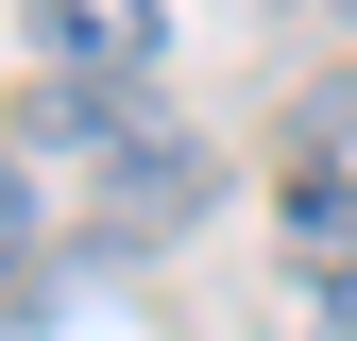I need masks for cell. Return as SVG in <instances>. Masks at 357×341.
I'll return each instance as SVG.
<instances>
[{
  "label": "cell",
  "mask_w": 357,
  "mask_h": 341,
  "mask_svg": "<svg viewBox=\"0 0 357 341\" xmlns=\"http://www.w3.org/2000/svg\"><path fill=\"white\" fill-rule=\"evenodd\" d=\"M188 205H204V137H170V119L119 103V137H102V222H119V239H170Z\"/></svg>",
  "instance_id": "cell-1"
},
{
  "label": "cell",
  "mask_w": 357,
  "mask_h": 341,
  "mask_svg": "<svg viewBox=\"0 0 357 341\" xmlns=\"http://www.w3.org/2000/svg\"><path fill=\"white\" fill-rule=\"evenodd\" d=\"M34 52L85 68V85H137V68L170 52V0H34Z\"/></svg>",
  "instance_id": "cell-2"
},
{
  "label": "cell",
  "mask_w": 357,
  "mask_h": 341,
  "mask_svg": "<svg viewBox=\"0 0 357 341\" xmlns=\"http://www.w3.org/2000/svg\"><path fill=\"white\" fill-rule=\"evenodd\" d=\"M289 273L324 290V307L357 290V170L340 154H289Z\"/></svg>",
  "instance_id": "cell-3"
},
{
  "label": "cell",
  "mask_w": 357,
  "mask_h": 341,
  "mask_svg": "<svg viewBox=\"0 0 357 341\" xmlns=\"http://www.w3.org/2000/svg\"><path fill=\"white\" fill-rule=\"evenodd\" d=\"M289 154H340V170H357V68H340V85H306V119H289Z\"/></svg>",
  "instance_id": "cell-4"
},
{
  "label": "cell",
  "mask_w": 357,
  "mask_h": 341,
  "mask_svg": "<svg viewBox=\"0 0 357 341\" xmlns=\"http://www.w3.org/2000/svg\"><path fill=\"white\" fill-rule=\"evenodd\" d=\"M17 273H34V170L0 154V290H17Z\"/></svg>",
  "instance_id": "cell-5"
},
{
  "label": "cell",
  "mask_w": 357,
  "mask_h": 341,
  "mask_svg": "<svg viewBox=\"0 0 357 341\" xmlns=\"http://www.w3.org/2000/svg\"><path fill=\"white\" fill-rule=\"evenodd\" d=\"M340 341H357V290H340Z\"/></svg>",
  "instance_id": "cell-6"
},
{
  "label": "cell",
  "mask_w": 357,
  "mask_h": 341,
  "mask_svg": "<svg viewBox=\"0 0 357 341\" xmlns=\"http://www.w3.org/2000/svg\"><path fill=\"white\" fill-rule=\"evenodd\" d=\"M324 17H357V0H324Z\"/></svg>",
  "instance_id": "cell-7"
}]
</instances>
